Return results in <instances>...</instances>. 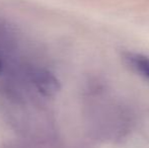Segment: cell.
<instances>
[{
  "label": "cell",
  "mask_w": 149,
  "mask_h": 148,
  "mask_svg": "<svg viewBox=\"0 0 149 148\" xmlns=\"http://www.w3.org/2000/svg\"><path fill=\"white\" fill-rule=\"evenodd\" d=\"M36 88L46 97H54L60 89V83L54 74L47 70H37L33 75Z\"/></svg>",
  "instance_id": "6da1fadb"
},
{
  "label": "cell",
  "mask_w": 149,
  "mask_h": 148,
  "mask_svg": "<svg viewBox=\"0 0 149 148\" xmlns=\"http://www.w3.org/2000/svg\"><path fill=\"white\" fill-rule=\"evenodd\" d=\"M2 69H3V63H2V60L0 59V73H1Z\"/></svg>",
  "instance_id": "3957f363"
},
{
  "label": "cell",
  "mask_w": 149,
  "mask_h": 148,
  "mask_svg": "<svg viewBox=\"0 0 149 148\" xmlns=\"http://www.w3.org/2000/svg\"><path fill=\"white\" fill-rule=\"evenodd\" d=\"M125 65L133 72L149 80V58L133 52H125L122 56Z\"/></svg>",
  "instance_id": "7a4b0ae2"
}]
</instances>
